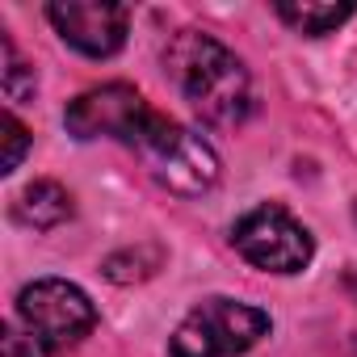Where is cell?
I'll list each match as a JSON object with an SVG mask.
<instances>
[{"label": "cell", "mask_w": 357, "mask_h": 357, "mask_svg": "<svg viewBox=\"0 0 357 357\" xmlns=\"http://www.w3.org/2000/svg\"><path fill=\"white\" fill-rule=\"evenodd\" d=\"M164 68L206 126H240L248 118L252 80L244 63L215 34H202V30L172 34L164 51Z\"/></svg>", "instance_id": "1"}, {"label": "cell", "mask_w": 357, "mask_h": 357, "mask_svg": "<svg viewBox=\"0 0 357 357\" xmlns=\"http://www.w3.org/2000/svg\"><path fill=\"white\" fill-rule=\"evenodd\" d=\"M126 147H135L143 155L147 172L155 176L164 190H172V194L198 198V194H206L219 181V155H215V147L202 135L185 130L181 122H172V118H164L155 109L143 118V126L135 130V139Z\"/></svg>", "instance_id": "2"}, {"label": "cell", "mask_w": 357, "mask_h": 357, "mask_svg": "<svg viewBox=\"0 0 357 357\" xmlns=\"http://www.w3.org/2000/svg\"><path fill=\"white\" fill-rule=\"evenodd\" d=\"M269 336V315L240 298H206L176 324L168 353L172 357H236Z\"/></svg>", "instance_id": "3"}, {"label": "cell", "mask_w": 357, "mask_h": 357, "mask_svg": "<svg viewBox=\"0 0 357 357\" xmlns=\"http://www.w3.org/2000/svg\"><path fill=\"white\" fill-rule=\"evenodd\" d=\"M17 315L47 353H63L80 344L97 324V307L89 303V294L63 278H43L26 286L17 294Z\"/></svg>", "instance_id": "4"}, {"label": "cell", "mask_w": 357, "mask_h": 357, "mask_svg": "<svg viewBox=\"0 0 357 357\" xmlns=\"http://www.w3.org/2000/svg\"><path fill=\"white\" fill-rule=\"evenodd\" d=\"M231 244H236V252H240L248 265H257V269H265V273H303V269L311 265V257H315L311 231H307L290 211H282V206H273V202L248 211V215L236 223Z\"/></svg>", "instance_id": "5"}, {"label": "cell", "mask_w": 357, "mask_h": 357, "mask_svg": "<svg viewBox=\"0 0 357 357\" xmlns=\"http://www.w3.org/2000/svg\"><path fill=\"white\" fill-rule=\"evenodd\" d=\"M47 17L68 47L93 59H109L126 43L130 9L109 5V0H55V5H47Z\"/></svg>", "instance_id": "6"}, {"label": "cell", "mask_w": 357, "mask_h": 357, "mask_svg": "<svg viewBox=\"0 0 357 357\" xmlns=\"http://www.w3.org/2000/svg\"><path fill=\"white\" fill-rule=\"evenodd\" d=\"M151 114V105L130 89V84H101V89H89L80 93L63 122L76 139H118V143H130L135 130L143 126V118Z\"/></svg>", "instance_id": "7"}, {"label": "cell", "mask_w": 357, "mask_h": 357, "mask_svg": "<svg viewBox=\"0 0 357 357\" xmlns=\"http://www.w3.org/2000/svg\"><path fill=\"white\" fill-rule=\"evenodd\" d=\"M72 215V194L59 181H34L17 198V219L34 231H51Z\"/></svg>", "instance_id": "8"}, {"label": "cell", "mask_w": 357, "mask_h": 357, "mask_svg": "<svg viewBox=\"0 0 357 357\" xmlns=\"http://www.w3.org/2000/svg\"><path fill=\"white\" fill-rule=\"evenodd\" d=\"M278 17H282L294 34L319 38V34L336 30L340 22H349V17H353V5H319V0H282V5H278Z\"/></svg>", "instance_id": "9"}, {"label": "cell", "mask_w": 357, "mask_h": 357, "mask_svg": "<svg viewBox=\"0 0 357 357\" xmlns=\"http://www.w3.org/2000/svg\"><path fill=\"white\" fill-rule=\"evenodd\" d=\"M0 59H5V68H0V89H5V97L9 101L34 97V68L17 55V47L9 43V34H0Z\"/></svg>", "instance_id": "10"}, {"label": "cell", "mask_w": 357, "mask_h": 357, "mask_svg": "<svg viewBox=\"0 0 357 357\" xmlns=\"http://www.w3.org/2000/svg\"><path fill=\"white\" fill-rule=\"evenodd\" d=\"M0 139H5V160H0V172H13L17 164H22V155H26V147H30V130L5 109V118H0Z\"/></svg>", "instance_id": "11"}, {"label": "cell", "mask_w": 357, "mask_h": 357, "mask_svg": "<svg viewBox=\"0 0 357 357\" xmlns=\"http://www.w3.org/2000/svg\"><path fill=\"white\" fill-rule=\"evenodd\" d=\"M5 357H34V344H26V336H17V328H5Z\"/></svg>", "instance_id": "12"}, {"label": "cell", "mask_w": 357, "mask_h": 357, "mask_svg": "<svg viewBox=\"0 0 357 357\" xmlns=\"http://www.w3.org/2000/svg\"><path fill=\"white\" fill-rule=\"evenodd\" d=\"M344 294H349V298L357 303V265H353V269L344 273Z\"/></svg>", "instance_id": "13"}]
</instances>
